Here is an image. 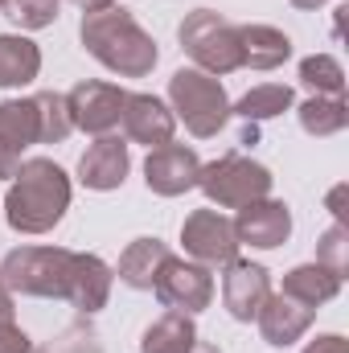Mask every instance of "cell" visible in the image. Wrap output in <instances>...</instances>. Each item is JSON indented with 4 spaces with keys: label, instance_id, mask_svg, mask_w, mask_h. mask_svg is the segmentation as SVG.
I'll return each instance as SVG.
<instances>
[{
    "label": "cell",
    "instance_id": "cell-1",
    "mask_svg": "<svg viewBox=\"0 0 349 353\" xmlns=\"http://www.w3.org/2000/svg\"><path fill=\"white\" fill-rule=\"evenodd\" d=\"M0 279L17 296L33 300H66L83 316H94L111 300L115 271L99 255L66 251V247H17L4 255Z\"/></svg>",
    "mask_w": 349,
    "mask_h": 353
},
{
    "label": "cell",
    "instance_id": "cell-2",
    "mask_svg": "<svg viewBox=\"0 0 349 353\" xmlns=\"http://www.w3.org/2000/svg\"><path fill=\"white\" fill-rule=\"evenodd\" d=\"M79 41L99 66H107L119 79H148L152 66L161 62L152 33H144L140 21L119 4L87 8L79 21Z\"/></svg>",
    "mask_w": 349,
    "mask_h": 353
},
{
    "label": "cell",
    "instance_id": "cell-3",
    "mask_svg": "<svg viewBox=\"0 0 349 353\" xmlns=\"http://www.w3.org/2000/svg\"><path fill=\"white\" fill-rule=\"evenodd\" d=\"M70 210V176L50 157H29L4 193V222L17 234H50Z\"/></svg>",
    "mask_w": 349,
    "mask_h": 353
},
{
    "label": "cell",
    "instance_id": "cell-4",
    "mask_svg": "<svg viewBox=\"0 0 349 353\" xmlns=\"http://www.w3.org/2000/svg\"><path fill=\"white\" fill-rule=\"evenodd\" d=\"M169 107H173V115L197 136V140L218 136V132L226 128V119H230L226 87H222L214 74L197 70V66L173 70V79H169Z\"/></svg>",
    "mask_w": 349,
    "mask_h": 353
},
{
    "label": "cell",
    "instance_id": "cell-5",
    "mask_svg": "<svg viewBox=\"0 0 349 353\" xmlns=\"http://www.w3.org/2000/svg\"><path fill=\"white\" fill-rule=\"evenodd\" d=\"M181 50L197 62V70L206 74H230L243 70V54H239V25L226 21L214 8H193L181 25H177Z\"/></svg>",
    "mask_w": 349,
    "mask_h": 353
},
{
    "label": "cell",
    "instance_id": "cell-6",
    "mask_svg": "<svg viewBox=\"0 0 349 353\" xmlns=\"http://www.w3.org/2000/svg\"><path fill=\"white\" fill-rule=\"evenodd\" d=\"M197 189L218 205V210H243L259 197H271V169L243 157V152H226L210 165H201Z\"/></svg>",
    "mask_w": 349,
    "mask_h": 353
},
{
    "label": "cell",
    "instance_id": "cell-7",
    "mask_svg": "<svg viewBox=\"0 0 349 353\" xmlns=\"http://www.w3.org/2000/svg\"><path fill=\"white\" fill-rule=\"evenodd\" d=\"M152 292H157V300H161L169 312H185V316H193V312L210 308V300H214V275H210V267L206 263H193V259H177V255H169V259L161 263V271H157Z\"/></svg>",
    "mask_w": 349,
    "mask_h": 353
},
{
    "label": "cell",
    "instance_id": "cell-8",
    "mask_svg": "<svg viewBox=\"0 0 349 353\" xmlns=\"http://www.w3.org/2000/svg\"><path fill=\"white\" fill-rule=\"evenodd\" d=\"M181 243H185V255L193 263L206 267H226L230 259H239V239H235V222L218 210H193L185 222H181Z\"/></svg>",
    "mask_w": 349,
    "mask_h": 353
},
{
    "label": "cell",
    "instance_id": "cell-9",
    "mask_svg": "<svg viewBox=\"0 0 349 353\" xmlns=\"http://www.w3.org/2000/svg\"><path fill=\"white\" fill-rule=\"evenodd\" d=\"M123 103H128V90L115 83H99V79H87L66 94L70 123L87 136H111L123 119Z\"/></svg>",
    "mask_w": 349,
    "mask_h": 353
},
{
    "label": "cell",
    "instance_id": "cell-10",
    "mask_svg": "<svg viewBox=\"0 0 349 353\" xmlns=\"http://www.w3.org/2000/svg\"><path fill=\"white\" fill-rule=\"evenodd\" d=\"M197 173H201V161L193 148L185 144H161V148H148V161H144V181L157 197H181L189 189H197Z\"/></svg>",
    "mask_w": 349,
    "mask_h": 353
},
{
    "label": "cell",
    "instance_id": "cell-11",
    "mask_svg": "<svg viewBox=\"0 0 349 353\" xmlns=\"http://www.w3.org/2000/svg\"><path fill=\"white\" fill-rule=\"evenodd\" d=\"M271 296V275L263 263H251V259H230L226 263V275H222V304L235 321L251 325L259 316L263 300Z\"/></svg>",
    "mask_w": 349,
    "mask_h": 353
},
{
    "label": "cell",
    "instance_id": "cell-12",
    "mask_svg": "<svg viewBox=\"0 0 349 353\" xmlns=\"http://www.w3.org/2000/svg\"><path fill=\"white\" fill-rule=\"evenodd\" d=\"M41 144V128H37V107L33 99H8L0 103V176L12 181L21 169L25 148Z\"/></svg>",
    "mask_w": 349,
    "mask_h": 353
},
{
    "label": "cell",
    "instance_id": "cell-13",
    "mask_svg": "<svg viewBox=\"0 0 349 353\" xmlns=\"http://www.w3.org/2000/svg\"><path fill=\"white\" fill-rule=\"evenodd\" d=\"M288 234H292V210L275 197H259V201L243 205L235 218V239L247 247H259V251L283 247Z\"/></svg>",
    "mask_w": 349,
    "mask_h": 353
},
{
    "label": "cell",
    "instance_id": "cell-14",
    "mask_svg": "<svg viewBox=\"0 0 349 353\" xmlns=\"http://www.w3.org/2000/svg\"><path fill=\"white\" fill-rule=\"evenodd\" d=\"M123 132L132 144H148V148H161V144H173L177 136V115L173 107L157 94H132L128 90V103H123Z\"/></svg>",
    "mask_w": 349,
    "mask_h": 353
},
{
    "label": "cell",
    "instance_id": "cell-15",
    "mask_svg": "<svg viewBox=\"0 0 349 353\" xmlns=\"http://www.w3.org/2000/svg\"><path fill=\"white\" fill-rule=\"evenodd\" d=\"M312 321H317V308H308V304H300V300H292V296H283V292H271V296L263 300L259 316H255L263 341L275 345V350L296 345V341L312 329Z\"/></svg>",
    "mask_w": 349,
    "mask_h": 353
},
{
    "label": "cell",
    "instance_id": "cell-16",
    "mask_svg": "<svg viewBox=\"0 0 349 353\" xmlns=\"http://www.w3.org/2000/svg\"><path fill=\"white\" fill-rule=\"evenodd\" d=\"M128 169H132L128 144L119 136H94V144L79 161V181L94 193H111V189H119L128 181Z\"/></svg>",
    "mask_w": 349,
    "mask_h": 353
},
{
    "label": "cell",
    "instance_id": "cell-17",
    "mask_svg": "<svg viewBox=\"0 0 349 353\" xmlns=\"http://www.w3.org/2000/svg\"><path fill=\"white\" fill-rule=\"evenodd\" d=\"M239 54L247 70H275L292 58V37L275 25H239Z\"/></svg>",
    "mask_w": 349,
    "mask_h": 353
},
{
    "label": "cell",
    "instance_id": "cell-18",
    "mask_svg": "<svg viewBox=\"0 0 349 353\" xmlns=\"http://www.w3.org/2000/svg\"><path fill=\"white\" fill-rule=\"evenodd\" d=\"M169 255H173V251H169L161 239H136V243H128V251L119 255L115 275H119V283H128L132 292H152L157 271H161V263H165Z\"/></svg>",
    "mask_w": 349,
    "mask_h": 353
},
{
    "label": "cell",
    "instance_id": "cell-19",
    "mask_svg": "<svg viewBox=\"0 0 349 353\" xmlns=\"http://www.w3.org/2000/svg\"><path fill=\"white\" fill-rule=\"evenodd\" d=\"M341 283L346 279L333 275L325 263H300L283 275V296H292V300H300L308 308H321V304H329L341 292Z\"/></svg>",
    "mask_w": 349,
    "mask_h": 353
},
{
    "label": "cell",
    "instance_id": "cell-20",
    "mask_svg": "<svg viewBox=\"0 0 349 353\" xmlns=\"http://www.w3.org/2000/svg\"><path fill=\"white\" fill-rule=\"evenodd\" d=\"M41 74V50L29 37L17 33H0V90L25 87Z\"/></svg>",
    "mask_w": 349,
    "mask_h": 353
},
{
    "label": "cell",
    "instance_id": "cell-21",
    "mask_svg": "<svg viewBox=\"0 0 349 353\" xmlns=\"http://www.w3.org/2000/svg\"><path fill=\"white\" fill-rule=\"evenodd\" d=\"M193 341H197L193 316H185V312H165V316H157V321L144 329L140 353H189Z\"/></svg>",
    "mask_w": 349,
    "mask_h": 353
},
{
    "label": "cell",
    "instance_id": "cell-22",
    "mask_svg": "<svg viewBox=\"0 0 349 353\" xmlns=\"http://www.w3.org/2000/svg\"><path fill=\"white\" fill-rule=\"evenodd\" d=\"M296 119L308 136H337L349 123V103L341 94H312L296 107Z\"/></svg>",
    "mask_w": 349,
    "mask_h": 353
},
{
    "label": "cell",
    "instance_id": "cell-23",
    "mask_svg": "<svg viewBox=\"0 0 349 353\" xmlns=\"http://www.w3.org/2000/svg\"><path fill=\"white\" fill-rule=\"evenodd\" d=\"M292 103H296L292 87H283V83H263V87H251L239 103H230V115H239V119H247V123H267V119L292 111Z\"/></svg>",
    "mask_w": 349,
    "mask_h": 353
},
{
    "label": "cell",
    "instance_id": "cell-24",
    "mask_svg": "<svg viewBox=\"0 0 349 353\" xmlns=\"http://www.w3.org/2000/svg\"><path fill=\"white\" fill-rule=\"evenodd\" d=\"M33 107H37V128H41V144H62L74 123H70V107H66V94L58 90H37L33 94Z\"/></svg>",
    "mask_w": 349,
    "mask_h": 353
},
{
    "label": "cell",
    "instance_id": "cell-25",
    "mask_svg": "<svg viewBox=\"0 0 349 353\" xmlns=\"http://www.w3.org/2000/svg\"><path fill=\"white\" fill-rule=\"evenodd\" d=\"M300 83L312 94H346V70L333 54H308L300 62Z\"/></svg>",
    "mask_w": 349,
    "mask_h": 353
},
{
    "label": "cell",
    "instance_id": "cell-26",
    "mask_svg": "<svg viewBox=\"0 0 349 353\" xmlns=\"http://www.w3.org/2000/svg\"><path fill=\"white\" fill-rule=\"evenodd\" d=\"M58 8L62 0H4V17L21 29H50L58 21Z\"/></svg>",
    "mask_w": 349,
    "mask_h": 353
},
{
    "label": "cell",
    "instance_id": "cell-27",
    "mask_svg": "<svg viewBox=\"0 0 349 353\" xmlns=\"http://www.w3.org/2000/svg\"><path fill=\"white\" fill-rule=\"evenodd\" d=\"M317 263H325L333 275L346 279V271H349V226L333 222V226L321 234V243H317Z\"/></svg>",
    "mask_w": 349,
    "mask_h": 353
},
{
    "label": "cell",
    "instance_id": "cell-28",
    "mask_svg": "<svg viewBox=\"0 0 349 353\" xmlns=\"http://www.w3.org/2000/svg\"><path fill=\"white\" fill-rule=\"evenodd\" d=\"M37 353H103V350H99L94 329H87V325H70L62 337H54L46 350H37Z\"/></svg>",
    "mask_w": 349,
    "mask_h": 353
},
{
    "label": "cell",
    "instance_id": "cell-29",
    "mask_svg": "<svg viewBox=\"0 0 349 353\" xmlns=\"http://www.w3.org/2000/svg\"><path fill=\"white\" fill-rule=\"evenodd\" d=\"M0 353H33V341L25 337V329H17L12 321L0 325Z\"/></svg>",
    "mask_w": 349,
    "mask_h": 353
},
{
    "label": "cell",
    "instance_id": "cell-30",
    "mask_svg": "<svg viewBox=\"0 0 349 353\" xmlns=\"http://www.w3.org/2000/svg\"><path fill=\"white\" fill-rule=\"evenodd\" d=\"M304 353H349V345H346V337H341V333H321L317 341H308V345H304Z\"/></svg>",
    "mask_w": 349,
    "mask_h": 353
},
{
    "label": "cell",
    "instance_id": "cell-31",
    "mask_svg": "<svg viewBox=\"0 0 349 353\" xmlns=\"http://www.w3.org/2000/svg\"><path fill=\"white\" fill-rule=\"evenodd\" d=\"M346 197H349V185H337V189L329 193V210H333V218H337L341 226H349V214H346Z\"/></svg>",
    "mask_w": 349,
    "mask_h": 353
},
{
    "label": "cell",
    "instance_id": "cell-32",
    "mask_svg": "<svg viewBox=\"0 0 349 353\" xmlns=\"http://www.w3.org/2000/svg\"><path fill=\"white\" fill-rule=\"evenodd\" d=\"M12 312H17V308H12V292H8V288H4V279H0V325H4V321H12Z\"/></svg>",
    "mask_w": 349,
    "mask_h": 353
},
{
    "label": "cell",
    "instance_id": "cell-33",
    "mask_svg": "<svg viewBox=\"0 0 349 353\" xmlns=\"http://www.w3.org/2000/svg\"><path fill=\"white\" fill-rule=\"evenodd\" d=\"M74 4L87 12V8H107V4H115V0H74Z\"/></svg>",
    "mask_w": 349,
    "mask_h": 353
},
{
    "label": "cell",
    "instance_id": "cell-34",
    "mask_svg": "<svg viewBox=\"0 0 349 353\" xmlns=\"http://www.w3.org/2000/svg\"><path fill=\"white\" fill-rule=\"evenodd\" d=\"M189 353H222L218 345H210V341H193V350Z\"/></svg>",
    "mask_w": 349,
    "mask_h": 353
},
{
    "label": "cell",
    "instance_id": "cell-35",
    "mask_svg": "<svg viewBox=\"0 0 349 353\" xmlns=\"http://www.w3.org/2000/svg\"><path fill=\"white\" fill-rule=\"evenodd\" d=\"M321 4H329V0H292V8H321Z\"/></svg>",
    "mask_w": 349,
    "mask_h": 353
},
{
    "label": "cell",
    "instance_id": "cell-36",
    "mask_svg": "<svg viewBox=\"0 0 349 353\" xmlns=\"http://www.w3.org/2000/svg\"><path fill=\"white\" fill-rule=\"evenodd\" d=\"M0 8H4V0H0Z\"/></svg>",
    "mask_w": 349,
    "mask_h": 353
}]
</instances>
